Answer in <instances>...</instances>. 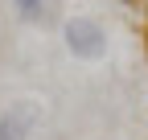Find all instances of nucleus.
I'll list each match as a JSON object with an SVG mask.
<instances>
[{
	"instance_id": "obj_1",
	"label": "nucleus",
	"mask_w": 148,
	"mask_h": 140,
	"mask_svg": "<svg viewBox=\"0 0 148 140\" xmlns=\"http://www.w3.org/2000/svg\"><path fill=\"white\" fill-rule=\"evenodd\" d=\"M62 41L70 49V58H78V62H99L107 54V33L95 16H70L62 25Z\"/></svg>"
},
{
	"instance_id": "obj_3",
	"label": "nucleus",
	"mask_w": 148,
	"mask_h": 140,
	"mask_svg": "<svg viewBox=\"0 0 148 140\" xmlns=\"http://www.w3.org/2000/svg\"><path fill=\"white\" fill-rule=\"evenodd\" d=\"M12 12L25 25H45L49 21V0H12Z\"/></svg>"
},
{
	"instance_id": "obj_4",
	"label": "nucleus",
	"mask_w": 148,
	"mask_h": 140,
	"mask_svg": "<svg viewBox=\"0 0 148 140\" xmlns=\"http://www.w3.org/2000/svg\"><path fill=\"white\" fill-rule=\"evenodd\" d=\"M115 4H136V0H115Z\"/></svg>"
},
{
	"instance_id": "obj_2",
	"label": "nucleus",
	"mask_w": 148,
	"mask_h": 140,
	"mask_svg": "<svg viewBox=\"0 0 148 140\" xmlns=\"http://www.w3.org/2000/svg\"><path fill=\"white\" fill-rule=\"evenodd\" d=\"M41 124V107L33 99H16L0 111V140H29Z\"/></svg>"
}]
</instances>
